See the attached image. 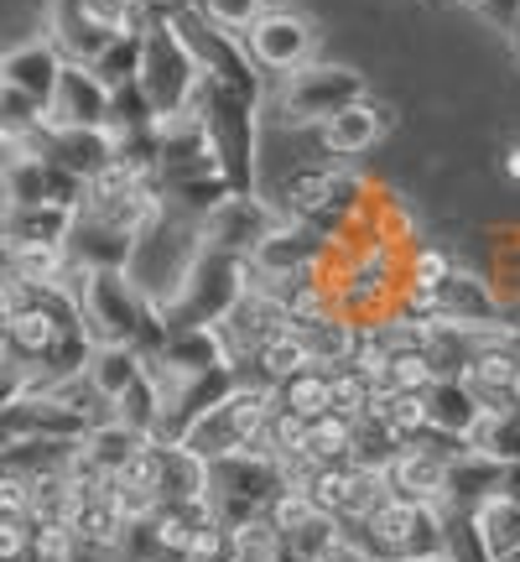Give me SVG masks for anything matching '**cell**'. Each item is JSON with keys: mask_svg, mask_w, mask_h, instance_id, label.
Returning a JSON list of instances; mask_svg holds the SVG:
<instances>
[{"mask_svg": "<svg viewBox=\"0 0 520 562\" xmlns=\"http://www.w3.org/2000/svg\"><path fill=\"white\" fill-rule=\"evenodd\" d=\"M370 188H375V182L364 178V172H354V167H343V161H323V167L307 161V167H292L265 203L276 209L281 220L313 224V229H323V235L334 240L343 224L364 214Z\"/></svg>", "mask_w": 520, "mask_h": 562, "instance_id": "6da1fadb", "label": "cell"}, {"mask_svg": "<svg viewBox=\"0 0 520 562\" xmlns=\"http://www.w3.org/2000/svg\"><path fill=\"white\" fill-rule=\"evenodd\" d=\"M79 318L94 344H131L140 360H151L167 344V323L140 297V286L125 271H83L79 281Z\"/></svg>", "mask_w": 520, "mask_h": 562, "instance_id": "7a4b0ae2", "label": "cell"}, {"mask_svg": "<svg viewBox=\"0 0 520 562\" xmlns=\"http://www.w3.org/2000/svg\"><path fill=\"white\" fill-rule=\"evenodd\" d=\"M188 110L208 131V146H214L229 193H260V104L214 79H199V94Z\"/></svg>", "mask_w": 520, "mask_h": 562, "instance_id": "3957f363", "label": "cell"}, {"mask_svg": "<svg viewBox=\"0 0 520 562\" xmlns=\"http://www.w3.org/2000/svg\"><path fill=\"white\" fill-rule=\"evenodd\" d=\"M245 286H256V266L250 256H224L199 245V256L188 266V277L178 281V292L157 302V318L167 323V334H188V328H214V323L235 307Z\"/></svg>", "mask_w": 520, "mask_h": 562, "instance_id": "277c9868", "label": "cell"}, {"mask_svg": "<svg viewBox=\"0 0 520 562\" xmlns=\"http://www.w3.org/2000/svg\"><path fill=\"white\" fill-rule=\"evenodd\" d=\"M343 542L360 547L364 558L375 562H427V558H442V521L432 505L385 495L364 521L343 526Z\"/></svg>", "mask_w": 520, "mask_h": 562, "instance_id": "5b68a950", "label": "cell"}, {"mask_svg": "<svg viewBox=\"0 0 520 562\" xmlns=\"http://www.w3.org/2000/svg\"><path fill=\"white\" fill-rule=\"evenodd\" d=\"M271 412H276V385H260V381H250V375H240V385H235L219 406H208V412L182 432L178 448H188V453L203 463L245 453V442L271 422Z\"/></svg>", "mask_w": 520, "mask_h": 562, "instance_id": "8992f818", "label": "cell"}, {"mask_svg": "<svg viewBox=\"0 0 520 562\" xmlns=\"http://www.w3.org/2000/svg\"><path fill=\"white\" fill-rule=\"evenodd\" d=\"M161 21H167V26L178 32L182 47L193 53V63H199L203 79H214V83H224V89L245 94V100L265 104V74L250 63V53H245V42L235 37V32L214 26V21L203 16L193 0H188V5H178L172 16H161Z\"/></svg>", "mask_w": 520, "mask_h": 562, "instance_id": "52a82bcc", "label": "cell"}, {"mask_svg": "<svg viewBox=\"0 0 520 562\" xmlns=\"http://www.w3.org/2000/svg\"><path fill=\"white\" fill-rule=\"evenodd\" d=\"M199 220H182V214H172L167 203H161V220L146 229L136 240V250H131V266H125V277L140 286V297L151 302H167L172 292H178V281L188 277V266H193V256H199Z\"/></svg>", "mask_w": 520, "mask_h": 562, "instance_id": "ba28073f", "label": "cell"}, {"mask_svg": "<svg viewBox=\"0 0 520 562\" xmlns=\"http://www.w3.org/2000/svg\"><path fill=\"white\" fill-rule=\"evenodd\" d=\"M286 490V474L281 463L271 459H250V453H229V459L208 463V480H203V501L214 510V521H224L229 531L245 521L265 516L276 495Z\"/></svg>", "mask_w": 520, "mask_h": 562, "instance_id": "9c48e42d", "label": "cell"}, {"mask_svg": "<svg viewBox=\"0 0 520 562\" xmlns=\"http://www.w3.org/2000/svg\"><path fill=\"white\" fill-rule=\"evenodd\" d=\"M364 94V74L349 68V63H302L297 74L281 79V94H276V125H307L318 131L334 110L354 104Z\"/></svg>", "mask_w": 520, "mask_h": 562, "instance_id": "30bf717a", "label": "cell"}, {"mask_svg": "<svg viewBox=\"0 0 520 562\" xmlns=\"http://www.w3.org/2000/svg\"><path fill=\"white\" fill-rule=\"evenodd\" d=\"M199 63H193V53L178 42V32L167 26V21H151L146 26V37H140V94L151 100V110L161 115H182L188 104H193V94H199Z\"/></svg>", "mask_w": 520, "mask_h": 562, "instance_id": "8fae6325", "label": "cell"}, {"mask_svg": "<svg viewBox=\"0 0 520 562\" xmlns=\"http://www.w3.org/2000/svg\"><path fill=\"white\" fill-rule=\"evenodd\" d=\"M245 53L260 74H297L302 63H313V47H318V32L297 16V11H281V5H265L250 26L240 32Z\"/></svg>", "mask_w": 520, "mask_h": 562, "instance_id": "7c38bea8", "label": "cell"}, {"mask_svg": "<svg viewBox=\"0 0 520 562\" xmlns=\"http://www.w3.org/2000/svg\"><path fill=\"white\" fill-rule=\"evenodd\" d=\"M286 328H292V318H286L281 297H271L265 286H245L240 297H235V307L214 323V339H219L224 360L235 364V370H245V360L256 355L260 344H271Z\"/></svg>", "mask_w": 520, "mask_h": 562, "instance_id": "4fadbf2b", "label": "cell"}, {"mask_svg": "<svg viewBox=\"0 0 520 562\" xmlns=\"http://www.w3.org/2000/svg\"><path fill=\"white\" fill-rule=\"evenodd\" d=\"M276 220L281 214L260 193H229L219 209H208L199 220V240L224 256H256V245L276 229Z\"/></svg>", "mask_w": 520, "mask_h": 562, "instance_id": "5bb4252c", "label": "cell"}, {"mask_svg": "<svg viewBox=\"0 0 520 562\" xmlns=\"http://www.w3.org/2000/svg\"><path fill=\"white\" fill-rule=\"evenodd\" d=\"M0 427L11 442L26 438H53V442H83L94 422L83 417L79 406H68L58 391H21L16 402L0 412Z\"/></svg>", "mask_w": 520, "mask_h": 562, "instance_id": "9a60e30c", "label": "cell"}, {"mask_svg": "<svg viewBox=\"0 0 520 562\" xmlns=\"http://www.w3.org/2000/svg\"><path fill=\"white\" fill-rule=\"evenodd\" d=\"M391 125H396V115H391L381 100L360 94L354 104L334 110V115H328V121H323L313 136H318V146L334 161H349V157H364L370 146H381V140L391 136Z\"/></svg>", "mask_w": 520, "mask_h": 562, "instance_id": "2e32d148", "label": "cell"}, {"mask_svg": "<svg viewBox=\"0 0 520 562\" xmlns=\"http://www.w3.org/2000/svg\"><path fill=\"white\" fill-rule=\"evenodd\" d=\"M47 32H53L47 42L63 53V63H94L104 47H110V37H121L89 0H53Z\"/></svg>", "mask_w": 520, "mask_h": 562, "instance_id": "e0dca14e", "label": "cell"}, {"mask_svg": "<svg viewBox=\"0 0 520 562\" xmlns=\"http://www.w3.org/2000/svg\"><path fill=\"white\" fill-rule=\"evenodd\" d=\"M110 121V89H104L83 63H63L58 89L47 100V125H83V131H104Z\"/></svg>", "mask_w": 520, "mask_h": 562, "instance_id": "ac0fdd59", "label": "cell"}, {"mask_svg": "<svg viewBox=\"0 0 520 562\" xmlns=\"http://www.w3.org/2000/svg\"><path fill=\"white\" fill-rule=\"evenodd\" d=\"M385 480H391V495L438 510L442 495H448V459H438V453L421 448V442H406L396 459L385 463Z\"/></svg>", "mask_w": 520, "mask_h": 562, "instance_id": "d6986e66", "label": "cell"}, {"mask_svg": "<svg viewBox=\"0 0 520 562\" xmlns=\"http://www.w3.org/2000/svg\"><path fill=\"white\" fill-rule=\"evenodd\" d=\"M110 157H115V136H110V131H83V125H53V131H47V146H42V161L74 172L79 182L100 178Z\"/></svg>", "mask_w": 520, "mask_h": 562, "instance_id": "ffe728a7", "label": "cell"}, {"mask_svg": "<svg viewBox=\"0 0 520 562\" xmlns=\"http://www.w3.org/2000/svg\"><path fill=\"white\" fill-rule=\"evenodd\" d=\"M68 229H74V209L0 199V250H16V245H68Z\"/></svg>", "mask_w": 520, "mask_h": 562, "instance_id": "44dd1931", "label": "cell"}, {"mask_svg": "<svg viewBox=\"0 0 520 562\" xmlns=\"http://www.w3.org/2000/svg\"><path fill=\"white\" fill-rule=\"evenodd\" d=\"M58 74H63V53L47 37L21 42L11 53H0V83H5V89H21L26 100H37V104L53 100Z\"/></svg>", "mask_w": 520, "mask_h": 562, "instance_id": "7402d4cb", "label": "cell"}, {"mask_svg": "<svg viewBox=\"0 0 520 562\" xmlns=\"http://www.w3.org/2000/svg\"><path fill=\"white\" fill-rule=\"evenodd\" d=\"M500 474H505L500 459H489V453H463V459L448 463V495H442V505L479 510L489 495H500ZM442 505H438V510H442Z\"/></svg>", "mask_w": 520, "mask_h": 562, "instance_id": "603a6c76", "label": "cell"}, {"mask_svg": "<svg viewBox=\"0 0 520 562\" xmlns=\"http://www.w3.org/2000/svg\"><path fill=\"white\" fill-rule=\"evenodd\" d=\"M292 334L302 339L307 360L313 364H343L354 349H360V323H349L343 313H323V318H307V323H292Z\"/></svg>", "mask_w": 520, "mask_h": 562, "instance_id": "cb8c5ba5", "label": "cell"}, {"mask_svg": "<svg viewBox=\"0 0 520 562\" xmlns=\"http://www.w3.org/2000/svg\"><path fill=\"white\" fill-rule=\"evenodd\" d=\"M140 370H146V360H140L131 344H94V349H89V364H83V381L94 385L104 402H115Z\"/></svg>", "mask_w": 520, "mask_h": 562, "instance_id": "d4e9b609", "label": "cell"}, {"mask_svg": "<svg viewBox=\"0 0 520 562\" xmlns=\"http://www.w3.org/2000/svg\"><path fill=\"white\" fill-rule=\"evenodd\" d=\"M151 360L172 364V370L188 375V381H199L203 370L224 364V349H219V339H214V328H188V334H167V344H161Z\"/></svg>", "mask_w": 520, "mask_h": 562, "instance_id": "484cf974", "label": "cell"}, {"mask_svg": "<svg viewBox=\"0 0 520 562\" xmlns=\"http://www.w3.org/2000/svg\"><path fill=\"white\" fill-rule=\"evenodd\" d=\"M479 396L468 391L463 381H432V391H427V422L438 427V432H459V438H468V427L479 422Z\"/></svg>", "mask_w": 520, "mask_h": 562, "instance_id": "4316f807", "label": "cell"}, {"mask_svg": "<svg viewBox=\"0 0 520 562\" xmlns=\"http://www.w3.org/2000/svg\"><path fill=\"white\" fill-rule=\"evenodd\" d=\"M307 349H302V339L286 328V334H276L271 344H260L256 355L245 360V370L240 375H250V381H260V385H281V381H292L297 370H307Z\"/></svg>", "mask_w": 520, "mask_h": 562, "instance_id": "83f0119b", "label": "cell"}, {"mask_svg": "<svg viewBox=\"0 0 520 562\" xmlns=\"http://www.w3.org/2000/svg\"><path fill=\"white\" fill-rule=\"evenodd\" d=\"M474 521H479V537L489 547V558H516L520 552V501L510 495H489V501L474 510Z\"/></svg>", "mask_w": 520, "mask_h": 562, "instance_id": "f1b7e54d", "label": "cell"}, {"mask_svg": "<svg viewBox=\"0 0 520 562\" xmlns=\"http://www.w3.org/2000/svg\"><path fill=\"white\" fill-rule=\"evenodd\" d=\"M276 406L297 412L302 422L334 412V381H328V370H323V364H307V370H297L292 381H281L276 385Z\"/></svg>", "mask_w": 520, "mask_h": 562, "instance_id": "f546056e", "label": "cell"}, {"mask_svg": "<svg viewBox=\"0 0 520 562\" xmlns=\"http://www.w3.org/2000/svg\"><path fill=\"white\" fill-rule=\"evenodd\" d=\"M354 432L360 422L343 417V412H323V417L307 422V442H302V459L313 463H343L354 453Z\"/></svg>", "mask_w": 520, "mask_h": 562, "instance_id": "4dcf8cb0", "label": "cell"}, {"mask_svg": "<svg viewBox=\"0 0 520 562\" xmlns=\"http://www.w3.org/2000/svg\"><path fill=\"white\" fill-rule=\"evenodd\" d=\"M140 442H146L140 432H131L125 422L110 417V422H100V427H89V438H83V459L94 463L100 474H115V469H121V463L136 453Z\"/></svg>", "mask_w": 520, "mask_h": 562, "instance_id": "1f68e13d", "label": "cell"}, {"mask_svg": "<svg viewBox=\"0 0 520 562\" xmlns=\"http://www.w3.org/2000/svg\"><path fill=\"white\" fill-rule=\"evenodd\" d=\"M459 256L448 250V245H432V240H417L406 256H400V281L406 286H438V281H448L453 271H459Z\"/></svg>", "mask_w": 520, "mask_h": 562, "instance_id": "d6a6232c", "label": "cell"}, {"mask_svg": "<svg viewBox=\"0 0 520 562\" xmlns=\"http://www.w3.org/2000/svg\"><path fill=\"white\" fill-rule=\"evenodd\" d=\"M94 79L104 83V89H121V83H136L140 79V37H110V47H104L94 63H83Z\"/></svg>", "mask_w": 520, "mask_h": 562, "instance_id": "836d02e7", "label": "cell"}, {"mask_svg": "<svg viewBox=\"0 0 520 562\" xmlns=\"http://www.w3.org/2000/svg\"><path fill=\"white\" fill-rule=\"evenodd\" d=\"M151 125H157V110H151V100L140 94V83H121V89H110V121H104L110 136L151 131Z\"/></svg>", "mask_w": 520, "mask_h": 562, "instance_id": "e575fe53", "label": "cell"}, {"mask_svg": "<svg viewBox=\"0 0 520 562\" xmlns=\"http://www.w3.org/2000/svg\"><path fill=\"white\" fill-rule=\"evenodd\" d=\"M281 552V531L271 526V516H256L229 531V562H276Z\"/></svg>", "mask_w": 520, "mask_h": 562, "instance_id": "d590c367", "label": "cell"}, {"mask_svg": "<svg viewBox=\"0 0 520 562\" xmlns=\"http://www.w3.org/2000/svg\"><path fill=\"white\" fill-rule=\"evenodd\" d=\"M328 381H334V412H343V417H364V406L375 402V385H370V375H360L354 364H328Z\"/></svg>", "mask_w": 520, "mask_h": 562, "instance_id": "8d00e7d4", "label": "cell"}, {"mask_svg": "<svg viewBox=\"0 0 520 562\" xmlns=\"http://www.w3.org/2000/svg\"><path fill=\"white\" fill-rule=\"evenodd\" d=\"M172 562H229V526L214 521V516H203L193 531H188V542Z\"/></svg>", "mask_w": 520, "mask_h": 562, "instance_id": "74e56055", "label": "cell"}, {"mask_svg": "<svg viewBox=\"0 0 520 562\" xmlns=\"http://www.w3.org/2000/svg\"><path fill=\"white\" fill-rule=\"evenodd\" d=\"M0 199L5 203H47V161L21 157L16 167H11V178L0 182Z\"/></svg>", "mask_w": 520, "mask_h": 562, "instance_id": "f35d334b", "label": "cell"}, {"mask_svg": "<svg viewBox=\"0 0 520 562\" xmlns=\"http://www.w3.org/2000/svg\"><path fill=\"white\" fill-rule=\"evenodd\" d=\"M193 5H199V11L214 21V26L235 32V37H240L245 26H250L260 11H265V0H193Z\"/></svg>", "mask_w": 520, "mask_h": 562, "instance_id": "ab89813d", "label": "cell"}, {"mask_svg": "<svg viewBox=\"0 0 520 562\" xmlns=\"http://www.w3.org/2000/svg\"><path fill=\"white\" fill-rule=\"evenodd\" d=\"M0 562H32V516H0Z\"/></svg>", "mask_w": 520, "mask_h": 562, "instance_id": "60d3db41", "label": "cell"}, {"mask_svg": "<svg viewBox=\"0 0 520 562\" xmlns=\"http://www.w3.org/2000/svg\"><path fill=\"white\" fill-rule=\"evenodd\" d=\"M474 11H479L495 32H505V37H510V32H520V0H479Z\"/></svg>", "mask_w": 520, "mask_h": 562, "instance_id": "b9f144b4", "label": "cell"}, {"mask_svg": "<svg viewBox=\"0 0 520 562\" xmlns=\"http://www.w3.org/2000/svg\"><path fill=\"white\" fill-rule=\"evenodd\" d=\"M21 157H26V151H21V146H16L11 136H5V131H0V182L11 178V167H16Z\"/></svg>", "mask_w": 520, "mask_h": 562, "instance_id": "7bdbcfd3", "label": "cell"}, {"mask_svg": "<svg viewBox=\"0 0 520 562\" xmlns=\"http://www.w3.org/2000/svg\"><path fill=\"white\" fill-rule=\"evenodd\" d=\"M500 495L520 501V459H516V463H505V474H500Z\"/></svg>", "mask_w": 520, "mask_h": 562, "instance_id": "ee69618b", "label": "cell"}, {"mask_svg": "<svg viewBox=\"0 0 520 562\" xmlns=\"http://www.w3.org/2000/svg\"><path fill=\"white\" fill-rule=\"evenodd\" d=\"M500 172H505V182H520V140H516V146H505Z\"/></svg>", "mask_w": 520, "mask_h": 562, "instance_id": "f6af8a7d", "label": "cell"}, {"mask_svg": "<svg viewBox=\"0 0 520 562\" xmlns=\"http://www.w3.org/2000/svg\"><path fill=\"white\" fill-rule=\"evenodd\" d=\"M318 562H375V558H364L360 547L343 542V547H334V552H328V558H318Z\"/></svg>", "mask_w": 520, "mask_h": 562, "instance_id": "bcb514c9", "label": "cell"}, {"mask_svg": "<svg viewBox=\"0 0 520 562\" xmlns=\"http://www.w3.org/2000/svg\"><path fill=\"white\" fill-rule=\"evenodd\" d=\"M505 412L520 417V364H516V375H510V385H505Z\"/></svg>", "mask_w": 520, "mask_h": 562, "instance_id": "7dc6e473", "label": "cell"}, {"mask_svg": "<svg viewBox=\"0 0 520 562\" xmlns=\"http://www.w3.org/2000/svg\"><path fill=\"white\" fill-rule=\"evenodd\" d=\"M146 5H151L157 16H172V11H178V5H188V0H146Z\"/></svg>", "mask_w": 520, "mask_h": 562, "instance_id": "c3c4849f", "label": "cell"}, {"mask_svg": "<svg viewBox=\"0 0 520 562\" xmlns=\"http://www.w3.org/2000/svg\"><path fill=\"white\" fill-rule=\"evenodd\" d=\"M5 448H11V438H5V427H0V453H5Z\"/></svg>", "mask_w": 520, "mask_h": 562, "instance_id": "681fc988", "label": "cell"}, {"mask_svg": "<svg viewBox=\"0 0 520 562\" xmlns=\"http://www.w3.org/2000/svg\"><path fill=\"white\" fill-rule=\"evenodd\" d=\"M510 42H516V63H520V32H510Z\"/></svg>", "mask_w": 520, "mask_h": 562, "instance_id": "f907efd6", "label": "cell"}, {"mask_svg": "<svg viewBox=\"0 0 520 562\" xmlns=\"http://www.w3.org/2000/svg\"><path fill=\"white\" fill-rule=\"evenodd\" d=\"M463 5H479V0H463Z\"/></svg>", "mask_w": 520, "mask_h": 562, "instance_id": "816d5d0a", "label": "cell"}]
</instances>
